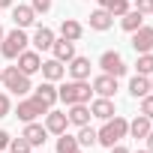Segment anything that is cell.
Listing matches in <instances>:
<instances>
[{"label":"cell","instance_id":"6da1fadb","mask_svg":"<svg viewBox=\"0 0 153 153\" xmlns=\"http://www.w3.org/2000/svg\"><path fill=\"white\" fill-rule=\"evenodd\" d=\"M126 135H129V120L120 117V114H114V117L102 120V129H96V144L114 147V144H120Z\"/></svg>","mask_w":153,"mask_h":153},{"label":"cell","instance_id":"7a4b0ae2","mask_svg":"<svg viewBox=\"0 0 153 153\" xmlns=\"http://www.w3.org/2000/svg\"><path fill=\"white\" fill-rule=\"evenodd\" d=\"M90 96H93V87H90V81H66L63 87H57V99L60 102H66V105H78V102H90Z\"/></svg>","mask_w":153,"mask_h":153},{"label":"cell","instance_id":"3957f363","mask_svg":"<svg viewBox=\"0 0 153 153\" xmlns=\"http://www.w3.org/2000/svg\"><path fill=\"white\" fill-rule=\"evenodd\" d=\"M27 45H30V36L21 27H15V30H9L3 36V42H0V54H3L6 60H15L21 51H27Z\"/></svg>","mask_w":153,"mask_h":153},{"label":"cell","instance_id":"277c9868","mask_svg":"<svg viewBox=\"0 0 153 153\" xmlns=\"http://www.w3.org/2000/svg\"><path fill=\"white\" fill-rule=\"evenodd\" d=\"M3 87H6L9 93H15V96H24V93L33 90L30 75H24L18 66H6V69H3Z\"/></svg>","mask_w":153,"mask_h":153},{"label":"cell","instance_id":"5b68a950","mask_svg":"<svg viewBox=\"0 0 153 153\" xmlns=\"http://www.w3.org/2000/svg\"><path fill=\"white\" fill-rule=\"evenodd\" d=\"M45 114H48V105H45L39 96L21 99V102H18V108H15V117H18V120H24V123H30V120H36V117H45Z\"/></svg>","mask_w":153,"mask_h":153},{"label":"cell","instance_id":"8992f818","mask_svg":"<svg viewBox=\"0 0 153 153\" xmlns=\"http://www.w3.org/2000/svg\"><path fill=\"white\" fill-rule=\"evenodd\" d=\"M99 69L105 72V75H114V78H123L126 75V60L117 54V51H102V57H99Z\"/></svg>","mask_w":153,"mask_h":153},{"label":"cell","instance_id":"52a82bcc","mask_svg":"<svg viewBox=\"0 0 153 153\" xmlns=\"http://www.w3.org/2000/svg\"><path fill=\"white\" fill-rule=\"evenodd\" d=\"M132 48H135V54H147V51H153V27L141 24V27L132 33Z\"/></svg>","mask_w":153,"mask_h":153},{"label":"cell","instance_id":"ba28073f","mask_svg":"<svg viewBox=\"0 0 153 153\" xmlns=\"http://www.w3.org/2000/svg\"><path fill=\"white\" fill-rule=\"evenodd\" d=\"M66 126H69L66 111H54V108H48V114H45V129H48V135H63Z\"/></svg>","mask_w":153,"mask_h":153},{"label":"cell","instance_id":"9c48e42d","mask_svg":"<svg viewBox=\"0 0 153 153\" xmlns=\"http://www.w3.org/2000/svg\"><path fill=\"white\" fill-rule=\"evenodd\" d=\"M90 87H93V93H96V96H108V99H111V96L117 93V78H114V75H105V72H102V75H96V78L90 81Z\"/></svg>","mask_w":153,"mask_h":153},{"label":"cell","instance_id":"30bf717a","mask_svg":"<svg viewBox=\"0 0 153 153\" xmlns=\"http://www.w3.org/2000/svg\"><path fill=\"white\" fill-rule=\"evenodd\" d=\"M69 111H66V117H69V126H87L90 123V105L87 102H78V105H66Z\"/></svg>","mask_w":153,"mask_h":153},{"label":"cell","instance_id":"8fae6325","mask_svg":"<svg viewBox=\"0 0 153 153\" xmlns=\"http://www.w3.org/2000/svg\"><path fill=\"white\" fill-rule=\"evenodd\" d=\"M15 60H18V69H21L24 75H36V72H39V66H42L39 51H21Z\"/></svg>","mask_w":153,"mask_h":153},{"label":"cell","instance_id":"7c38bea8","mask_svg":"<svg viewBox=\"0 0 153 153\" xmlns=\"http://www.w3.org/2000/svg\"><path fill=\"white\" fill-rule=\"evenodd\" d=\"M39 72H42V78H45V81H54V84H57L63 75H66V66H63L57 57H51V60H42Z\"/></svg>","mask_w":153,"mask_h":153},{"label":"cell","instance_id":"4fadbf2b","mask_svg":"<svg viewBox=\"0 0 153 153\" xmlns=\"http://www.w3.org/2000/svg\"><path fill=\"white\" fill-rule=\"evenodd\" d=\"M66 72L72 75L75 81H87V78H90V60H87V57H78V54H75V57L69 60Z\"/></svg>","mask_w":153,"mask_h":153},{"label":"cell","instance_id":"5bb4252c","mask_svg":"<svg viewBox=\"0 0 153 153\" xmlns=\"http://www.w3.org/2000/svg\"><path fill=\"white\" fill-rule=\"evenodd\" d=\"M90 114L99 117V120L114 117V114H117V111H114V99H108V96H96V99L90 102Z\"/></svg>","mask_w":153,"mask_h":153},{"label":"cell","instance_id":"9a60e30c","mask_svg":"<svg viewBox=\"0 0 153 153\" xmlns=\"http://www.w3.org/2000/svg\"><path fill=\"white\" fill-rule=\"evenodd\" d=\"M33 147H42L45 144V138H48V129L42 126V123H36V120H30V123H24V132H21Z\"/></svg>","mask_w":153,"mask_h":153},{"label":"cell","instance_id":"2e32d148","mask_svg":"<svg viewBox=\"0 0 153 153\" xmlns=\"http://www.w3.org/2000/svg\"><path fill=\"white\" fill-rule=\"evenodd\" d=\"M12 21H15V27H21V30H24V27H33V24H36L33 6H21V3H18V6L12 9Z\"/></svg>","mask_w":153,"mask_h":153},{"label":"cell","instance_id":"e0dca14e","mask_svg":"<svg viewBox=\"0 0 153 153\" xmlns=\"http://www.w3.org/2000/svg\"><path fill=\"white\" fill-rule=\"evenodd\" d=\"M54 39H57V36H54V30H51V27H42V24H39L30 42H33V48H36V51H48V48L54 45Z\"/></svg>","mask_w":153,"mask_h":153},{"label":"cell","instance_id":"ac0fdd59","mask_svg":"<svg viewBox=\"0 0 153 153\" xmlns=\"http://www.w3.org/2000/svg\"><path fill=\"white\" fill-rule=\"evenodd\" d=\"M60 36L69 39V42H78V39L84 36L81 21H75V18H63V21H60Z\"/></svg>","mask_w":153,"mask_h":153},{"label":"cell","instance_id":"d6986e66","mask_svg":"<svg viewBox=\"0 0 153 153\" xmlns=\"http://www.w3.org/2000/svg\"><path fill=\"white\" fill-rule=\"evenodd\" d=\"M111 24H114V15H111L108 9H102V6H99V9H93V12H90V27H93V30L105 33Z\"/></svg>","mask_w":153,"mask_h":153},{"label":"cell","instance_id":"ffe728a7","mask_svg":"<svg viewBox=\"0 0 153 153\" xmlns=\"http://www.w3.org/2000/svg\"><path fill=\"white\" fill-rule=\"evenodd\" d=\"M51 51H54V57L60 60V63H69L72 57H75V42H69V39H54V45H51Z\"/></svg>","mask_w":153,"mask_h":153},{"label":"cell","instance_id":"44dd1931","mask_svg":"<svg viewBox=\"0 0 153 153\" xmlns=\"http://www.w3.org/2000/svg\"><path fill=\"white\" fill-rule=\"evenodd\" d=\"M147 93H150V75H132L129 78V96L141 99Z\"/></svg>","mask_w":153,"mask_h":153},{"label":"cell","instance_id":"7402d4cb","mask_svg":"<svg viewBox=\"0 0 153 153\" xmlns=\"http://www.w3.org/2000/svg\"><path fill=\"white\" fill-rule=\"evenodd\" d=\"M141 24H144V15H141L138 9H126V12L120 15V27H123L126 33H135Z\"/></svg>","mask_w":153,"mask_h":153},{"label":"cell","instance_id":"603a6c76","mask_svg":"<svg viewBox=\"0 0 153 153\" xmlns=\"http://www.w3.org/2000/svg\"><path fill=\"white\" fill-rule=\"evenodd\" d=\"M33 96H39V99L51 108V105L57 102V87H54V81H42L39 87H33Z\"/></svg>","mask_w":153,"mask_h":153},{"label":"cell","instance_id":"cb8c5ba5","mask_svg":"<svg viewBox=\"0 0 153 153\" xmlns=\"http://www.w3.org/2000/svg\"><path fill=\"white\" fill-rule=\"evenodd\" d=\"M150 129H153L150 126V117H144V114H138L135 120H129V135L132 138H147Z\"/></svg>","mask_w":153,"mask_h":153},{"label":"cell","instance_id":"d4e9b609","mask_svg":"<svg viewBox=\"0 0 153 153\" xmlns=\"http://www.w3.org/2000/svg\"><path fill=\"white\" fill-rule=\"evenodd\" d=\"M57 153H81V144L75 135H57Z\"/></svg>","mask_w":153,"mask_h":153},{"label":"cell","instance_id":"484cf974","mask_svg":"<svg viewBox=\"0 0 153 153\" xmlns=\"http://www.w3.org/2000/svg\"><path fill=\"white\" fill-rule=\"evenodd\" d=\"M99 6H102V9H108L114 18H120L126 9H132V6H129V0H99Z\"/></svg>","mask_w":153,"mask_h":153},{"label":"cell","instance_id":"4316f807","mask_svg":"<svg viewBox=\"0 0 153 153\" xmlns=\"http://www.w3.org/2000/svg\"><path fill=\"white\" fill-rule=\"evenodd\" d=\"M75 138H78V144L81 147H93L96 144V129L87 123V126H78V135H75Z\"/></svg>","mask_w":153,"mask_h":153},{"label":"cell","instance_id":"83f0119b","mask_svg":"<svg viewBox=\"0 0 153 153\" xmlns=\"http://www.w3.org/2000/svg\"><path fill=\"white\" fill-rule=\"evenodd\" d=\"M9 153H33V144H30L24 135H18V138H9Z\"/></svg>","mask_w":153,"mask_h":153},{"label":"cell","instance_id":"f1b7e54d","mask_svg":"<svg viewBox=\"0 0 153 153\" xmlns=\"http://www.w3.org/2000/svg\"><path fill=\"white\" fill-rule=\"evenodd\" d=\"M138 75H153V51H147V54H138Z\"/></svg>","mask_w":153,"mask_h":153},{"label":"cell","instance_id":"f546056e","mask_svg":"<svg viewBox=\"0 0 153 153\" xmlns=\"http://www.w3.org/2000/svg\"><path fill=\"white\" fill-rule=\"evenodd\" d=\"M141 114L153 120V93H147V96H141Z\"/></svg>","mask_w":153,"mask_h":153},{"label":"cell","instance_id":"4dcf8cb0","mask_svg":"<svg viewBox=\"0 0 153 153\" xmlns=\"http://www.w3.org/2000/svg\"><path fill=\"white\" fill-rule=\"evenodd\" d=\"M30 6H33V12H36V15H39V12L45 15V12L51 9V0H30Z\"/></svg>","mask_w":153,"mask_h":153},{"label":"cell","instance_id":"1f68e13d","mask_svg":"<svg viewBox=\"0 0 153 153\" xmlns=\"http://www.w3.org/2000/svg\"><path fill=\"white\" fill-rule=\"evenodd\" d=\"M132 9H138L141 15H150V9H153V0H135V6Z\"/></svg>","mask_w":153,"mask_h":153},{"label":"cell","instance_id":"d6a6232c","mask_svg":"<svg viewBox=\"0 0 153 153\" xmlns=\"http://www.w3.org/2000/svg\"><path fill=\"white\" fill-rule=\"evenodd\" d=\"M12 111V102H9V96L6 93H0V117H6Z\"/></svg>","mask_w":153,"mask_h":153},{"label":"cell","instance_id":"836d02e7","mask_svg":"<svg viewBox=\"0 0 153 153\" xmlns=\"http://www.w3.org/2000/svg\"><path fill=\"white\" fill-rule=\"evenodd\" d=\"M6 147H9V132L0 129V150H6Z\"/></svg>","mask_w":153,"mask_h":153},{"label":"cell","instance_id":"e575fe53","mask_svg":"<svg viewBox=\"0 0 153 153\" xmlns=\"http://www.w3.org/2000/svg\"><path fill=\"white\" fill-rule=\"evenodd\" d=\"M144 141H147V150H150V153H153V129H150V132H147V138H144Z\"/></svg>","mask_w":153,"mask_h":153},{"label":"cell","instance_id":"d590c367","mask_svg":"<svg viewBox=\"0 0 153 153\" xmlns=\"http://www.w3.org/2000/svg\"><path fill=\"white\" fill-rule=\"evenodd\" d=\"M108 150H111V153H129V150H126L123 144H114V147H108Z\"/></svg>","mask_w":153,"mask_h":153},{"label":"cell","instance_id":"8d00e7d4","mask_svg":"<svg viewBox=\"0 0 153 153\" xmlns=\"http://www.w3.org/2000/svg\"><path fill=\"white\" fill-rule=\"evenodd\" d=\"M6 6H12V0H0V9H6Z\"/></svg>","mask_w":153,"mask_h":153},{"label":"cell","instance_id":"74e56055","mask_svg":"<svg viewBox=\"0 0 153 153\" xmlns=\"http://www.w3.org/2000/svg\"><path fill=\"white\" fill-rule=\"evenodd\" d=\"M3 36H6V30H3V27H0V42H3Z\"/></svg>","mask_w":153,"mask_h":153},{"label":"cell","instance_id":"f35d334b","mask_svg":"<svg viewBox=\"0 0 153 153\" xmlns=\"http://www.w3.org/2000/svg\"><path fill=\"white\" fill-rule=\"evenodd\" d=\"M150 93H153V75H150Z\"/></svg>","mask_w":153,"mask_h":153},{"label":"cell","instance_id":"ab89813d","mask_svg":"<svg viewBox=\"0 0 153 153\" xmlns=\"http://www.w3.org/2000/svg\"><path fill=\"white\" fill-rule=\"evenodd\" d=\"M0 84H3V69H0Z\"/></svg>","mask_w":153,"mask_h":153},{"label":"cell","instance_id":"60d3db41","mask_svg":"<svg viewBox=\"0 0 153 153\" xmlns=\"http://www.w3.org/2000/svg\"><path fill=\"white\" fill-rule=\"evenodd\" d=\"M135 153H150V150H135Z\"/></svg>","mask_w":153,"mask_h":153},{"label":"cell","instance_id":"b9f144b4","mask_svg":"<svg viewBox=\"0 0 153 153\" xmlns=\"http://www.w3.org/2000/svg\"><path fill=\"white\" fill-rule=\"evenodd\" d=\"M150 15H153V9H150Z\"/></svg>","mask_w":153,"mask_h":153}]
</instances>
